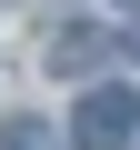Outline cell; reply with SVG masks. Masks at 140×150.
Returning <instances> with one entry per match:
<instances>
[{"label":"cell","instance_id":"5","mask_svg":"<svg viewBox=\"0 0 140 150\" xmlns=\"http://www.w3.org/2000/svg\"><path fill=\"white\" fill-rule=\"evenodd\" d=\"M0 10H10V0H0Z\"/></svg>","mask_w":140,"mask_h":150},{"label":"cell","instance_id":"2","mask_svg":"<svg viewBox=\"0 0 140 150\" xmlns=\"http://www.w3.org/2000/svg\"><path fill=\"white\" fill-rule=\"evenodd\" d=\"M110 50H120V40H110V30H100V20H60V30H50V50H40V60H50V70H60V80H100V70H110Z\"/></svg>","mask_w":140,"mask_h":150},{"label":"cell","instance_id":"3","mask_svg":"<svg viewBox=\"0 0 140 150\" xmlns=\"http://www.w3.org/2000/svg\"><path fill=\"white\" fill-rule=\"evenodd\" d=\"M0 150H70L60 120H0Z\"/></svg>","mask_w":140,"mask_h":150},{"label":"cell","instance_id":"1","mask_svg":"<svg viewBox=\"0 0 140 150\" xmlns=\"http://www.w3.org/2000/svg\"><path fill=\"white\" fill-rule=\"evenodd\" d=\"M130 140H140V100L110 90V80H90L80 110H70V150H130Z\"/></svg>","mask_w":140,"mask_h":150},{"label":"cell","instance_id":"4","mask_svg":"<svg viewBox=\"0 0 140 150\" xmlns=\"http://www.w3.org/2000/svg\"><path fill=\"white\" fill-rule=\"evenodd\" d=\"M120 50H130V60H140V20H130V40H120Z\"/></svg>","mask_w":140,"mask_h":150}]
</instances>
